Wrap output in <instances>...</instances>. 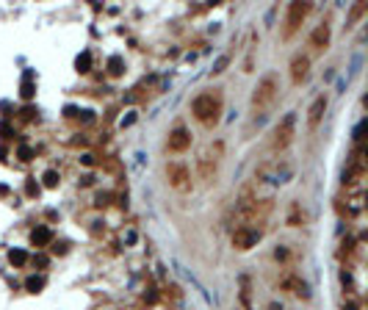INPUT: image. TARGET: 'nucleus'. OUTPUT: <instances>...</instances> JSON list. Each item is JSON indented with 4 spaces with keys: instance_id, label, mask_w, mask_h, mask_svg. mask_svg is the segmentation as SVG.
<instances>
[{
    "instance_id": "obj_1",
    "label": "nucleus",
    "mask_w": 368,
    "mask_h": 310,
    "mask_svg": "<svg viewBox=\"0 0 368 310\" xmlns=\"http://www.w3.org/2000/svg\"><path fill=\"white\" fill-rule=\"evenodd\" d=\"M222 92L219 89H213V92H202L194 97L191 103V114L194 119L200 125H205V128H213V125H219V119H222Z\"/></svg>"
},
{
    "instance_id": "obj_2",
    "label": "nucleus",
    "mask_w": 368,
    "mask_h": 310,
    "mask_svg": "<svg viewBox=\"0 0 368 310\" xmlns=\"http://www.w3.org/2000/svg\"><path fill=\"white\" fill-rule=\"evenodd\" d=\"M277 94H280V78H277L274 72H268V75H263L261 80H258V86L252 89V111L263 116L271 105H274Z\"/></svg>"
},
{
    "instance_id": "obj_3",
    "label": "nucleus",
    "mask_w": 368,
    "mask_h": 310,
    "mask_svg": "<svg viewBox=\"0 0 368 310\" xmlns=\"http://www.w3.org/2000/svg\"><path fill=\"white\" fill-rule=\"evenodd\" d=\"M310 14V3L305 0H293L288 6V14H285V28H283V39H291L293 33L299 31V25L305 23V17Z\"/></svg>"
},
{
    "instance_id": "obj_4",
    "label": "nucleus",
    "mask_w": 368,
    "mask_h": 310,
    "mask_svg": "<svg viewBox=\"0 0 368 310\" xmlns=\"http://www.w3.org/2000/svg\"><path fill=\"white\" fill-rule=\"evenodd\" d=\"M219 161H222V141H216L205 153L200 155L197 161V169H200V178L202 180H213V175L219 172Z\"/></svg>"
},
{
    "instance_id": "obj_5",
    "label": "nucleus",
    "mask_w": 368,
    "mask_h": 310,
    "mask_svg": "<svg viewBox=\"0 0 368 310\" xmlns=\"http://www.w3.org/2000/svg\"><path fill=\"white\" fill-rule=\"evenodd\" d=\"M293 130H296V116L293 114H288L283 119V122L274 128V139H271V150L274 153H283V150H288L291 147V141H293Z\"/></svg>"
},
{
    "instance_id": "obj_6",
    "label": "nucleus",
    "mask_w": 368,
    "mask_h": 310,
    "mask_svg": "<svg viewBox=\"0 0 368 310\" xmlns=\"http://www.w3.org/2000/svg\"><path fill=\"white\" fill-rule=\"evenodd\" d=\"M166 180L175 191H188V188H191V172H188V166L180 163V161L166 166Z\"/></svg>"
},
{
    "instance_id": "obj_7",
    "label": "nucleus",
    "mask_w": 368,
    "mask_h": 310,
    "mask_svg": "<svg viewBox=\"0 0 368 310\" xmlns=\"http://www.w3.org/2000/svg\"><path fill=\"white\" fill-rule=\"evenodd\" d=\"M258 241H261V230L258 227H249V225H241L233 230V247L246 252V249L258 247Z\"/></svg>"
},
{
    "instance_id": "obj_8",
    "label": "nucleus",
    "mask_w": 368,
    "mask_h": 310,
    "mask_svg": "<svg viewBox=\"0 0 368 310\" xmlns=\"http://www.w3.org/2000/svg\"><path fill=\"white\" fill-rule=\"evenodd\" d=\"M166 147L172 150V153H185V150L191 147V133L185 130V128H172L169 130V139H166Z\"/></svg>"
},
{
    "instance_id": "obj_9",
    "label": "nucleus",
    "mask_w": 368,
    "mask_h": 310,
    "mask_svg": "<svg viewBox=\"0 0 368 310\" xmlns=\"http://www.w3.org/2000/svg\"><path fill=\"white\" fill-rule=\"evenodd\" d=\"M280 288L283 291H288V294H293V296H302V299H307V283L299 277V274H293V271H288V274H283L280 277Z\"/></svg>"
},
{
    "instance_id": "obj_10",
    "label": "nucleus",
    "mask_w": 368,
    "mask_h": 310,
    "mask_svg": "<svg viewBox=\"0 0 368 310\" xmlns=\"http://www.w3.org/2000/svg\"><path fill=\"white\" fill-rule=\"evenodd\" d=\"M310 47H313L315 53H324V50L330 47V25L327 23L315 25V31L310 33Z\"/></svg>"
},
{
    "instance_id": "obj_11",
    "label": "nucleus",
    "mask_w": 368,
    "mask_h": 310,
    "mask_svg": "<svg viewBox=\"0 0 368 310\" xmlns=\"http://www.w3.org/2000/svg\"><path fill=\"white\" fill-rule=\"evenodd\" d=\"M324 111H327V97L321 94V97H315L313 105L307 108V128H310V130L318 128V122L324 119Z\"/></svg>"
},
{
    "instance_id": "obj_12",
    "label": "nucleus",
    "mask_w": 368,
    "mask_h": 310,
    "mask_svg": "<svg viewBox=\"0 0 368 310\" xmlns=\"http://www.w3.org/2000/svg\"><path fill=\"white\" fill-rule=\"evenodd\" d=\"M307 72H310V58L307 55H293L291 61V80L293 83H302L307 78Z\"/></svg>"
},
{
    "instance_id": "obj_13",
    "label": "nucleus",
    "mask_w": 368,
    "mask_h": 310,
    "mask_svg": "<svg viewBox=\"0 0 368 310\" xmlns=\"http://www.w3.org/2000/svg\"><path fill=\"white\" fill-rule=\"evenodd\" d=\"M53 241V230L50 227H36V230L31 232V244L33 247H47Z\"/></svg>"
},
{
    "instance_id": "obj_14",
    "label": "nucleus",
    "mask_w": 368,
    "mask_h": 310,
    "mask_svg": "<svg viewBox=\"0 0 368 310\" xmlns=\"http://www.w3.org/2000/svg\"><path fill=\"white\" fill-rule=\"evenodd\" d=\"M33 92H36V89H33V72H25L23 75V97L25 100H31Z\"/></svg>"
},
{
    "instance_id": "obj_15",
    "label": "nucleus",
    "mask_w": 368,
    "mask_h": 310,
    "mask_svg": "<svg viewBox=\"0 0 368 310\" xmlns=\"http://www.w3.org/2000/svg\"><path fill=\"white\" fill-rule=\"evenodd\" d=\"M122 70H125L122 55H114V58L108 61V72H111V78H119V75H122Z\"/></svg>"
},
{
    "instance_id": "obj_16",
    "label": "nucleus",
    "mask_w": 368,
    "mask_h": 310,
    "mask_svg": "<svg viewBox=\"0 0 368 310\" xmlns=\"http://www.w3.org/2000/svg\"><path fill=\"white\" fill-rule=\"evenodd\" d=\"M25 288L31 291V294H39L42 288H45V277H39V274H33V277L25 280Z\"/></svg>"
},
{
    "instance_id": "obj_17",
    "label": "nucleus",
    "mask_w": 368,
    "mask_h": 310,
    "mask_svg": "<svg viewBox=\"0 0 368 310\" xmlns=\"http://www.w3.org/2000/svg\"><path fill=\"white\" fill-rule=\"evenodd\" d=\"M75 67H78V72H89V67H92V55L89 53H80L75 58Z\"/></svg>"
},
{
    "instance_id": "obj_18",
    "label": "nucleus",
    "mask_w": 368,
    "mask_h": 310,
    "mask_svg": "<svg viewBox=\"0 0 368 310\" xmlns=\"http://www.w3.org/2000/svg\"><path fill=\"white\" fill-rule=\"evenodd\" d=\"M42 180H45V186H47V188H55L61 178H58V172H55V169H47V172H45V178H42Z\"/></svg>"
},
{
    "instance_id": "obj_19",
    "label": "nucleus",
    "mask_w": 368,
    "mask_h": 310,
    "mask_svg": "<svg viewBox=\"0 0 368 310\" xmlns=\"http://www.w3.org/2000/svg\"><path fill=\"white\" fill-rule=\"evenodd\" d=\"M8 260H11L14 266H23L25 260H28V255H25L23 249H11V252H8Z\"/></svg>"
},
{
    "instance_id": "obj_20",
    "label": "nucleus",
    "mask_w": 368,
    "mask_h": 310,
    "mask_svg": "<svg viewBox=\"0 0 368 310\" xmlns=\"http://www.w3.org/2000/svg\"><path fill=\"white\" fill-rule=\"evenodd\" d=\"M363 14H366V3H354V6H352V14H349V23H357Z\"/></svg>"
},
{
    "instance_id": "obj_21",
    "label": "nucleus",
    "mask_w": 368,
    "mask_h": 310,
    "mask_svg": "<svg viewBox=\"0 0 368 310\" xmlns=\"http://www.w3.org/2000/svg\"><path fill=\"white\" fill-rule=\"evenodd\" d=\"M227 64H230V55H222V58H219V61H216L213 72H216V75H219V72H224V67H227Z\"/></svg>"
},
{
    "instance_id": "obj_22",
    "label": "nucleus",
    "mask_w": 368,
    "mask_h": 310,
    "mask_svg": "<svg viewBox=\"0 0 368 310\" xmlns=\"http://www.w3.org/2000/svg\"><path fill=\"white\" fill-rule=\"evenodd\" d=\"M17 153H20V158H23V161H31V158H33V150H31V147H25V144L17 150Z\"/></svg>"
},
{
    "instance_id": "obj_23",
    "label": "nucleus",
    "mask_w": 368,
    "mask_h": 310,
    "mask_svg": "<svg viewBox=\"0 0 368 310\" xmlns=\"http://www.w3.org/2000/svg\"><path fill=\"white\" fill-rule=\"evenodd\" d=\"M108 202H111V194H108V191L97 194V205H100V208H103V205H108Z\"/></svg>"
},
{
    "instance_id": "obj_24",
    "label": "nucleus",
    "mask_w": 368,
    "mask_h": 310,
    "mask_svg": "<svg viewBox=\"0 0 368 310\" xmlns=\"http://www.w3.org/2000/svg\"><path fill=\"white\" fill-rule=\"evenodd\" d=\"M33 263L45 269V266H47V255H33Z\"/></svg>"
},
{
    "instance_id": "obj_25",
    "label": "nucleus",
    "mask_w": 368,
    "mask_h": 310,
    "mask_svg": "<svg viewBox=\"0 0 368 310\" xmlns=\"http://www.w3.org/2000/svg\"><path fill=\"white\" fill-rule=\"evenodd\" d=\"M8 133H11V128H8V122H3V125H0V136L8 139Z\"/></svg>"
},
{
    "instance_id": "obj_26",
    "label": "nucleus",
    "mask_w": 368,
    "mask_h": 310,
    "mask_svg": "<svg viewBox=\"0 0 368 310\" xmlns=\"http://www.w3.org/2000/svg\"><path fill=\"white\" fill-rule=\"evenodd\" d=\"M343 310H357V305H354V302H346V305H343Z\"/></svg>"
}]
</instances>
